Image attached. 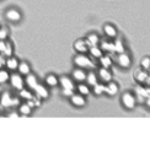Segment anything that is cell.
Wrapping results in <instances>:
<instances>
[{
	"mask_svg": "<svg viewBox=\"0 0 150 145\" xmlns=\"http://www.w3.org/2000/svg\"><path fill=\"white\" fill-rule=\"evenodd\" d=\"M20 75H22V76H26V75H28L30 73H32V70H31V65L30 63L27 62H20L18 63V66H17V70H16Z\"/></svg>",
	"mask_w": 150,
	"mask_h": 145,
	"instance_id": "17",
	"label": "cell"
},
{
	"mask_svg": "<svg viewBox=\"0 0 150 145\" xmlns=\"http://www.w3.org/2000/svg\"><path fill=\"white\" fill-rule=\"evenodd\" d=\"M10 85L12 89H15L16 91H20L21 89H23L26 84H25V76L20 75L17 71H11L10 73Z\"/></svg>",
	"mask_w": 150,
	"mask_h": 145,
	"instance_id": "5",
	"label": "cell"
},
{
	"mask_svg": "<svg viewBox=\"0 0 150 145\" xmlns=\"http://www.w3.org/2000/svg\"><path fill=\"white\" fill-rule=\"evenodd\" d=\"M45 85L47 87H49V89L59 86V76H57V75L53 74V73L47 74L46 78H45Z\"/></svg>",
	"mask_w": 150,
	"mask_h": 145,
	"instance_id": "14",
	"label": "cell"
},
{
	"mask_svg": "<svg viewBox=\"0 0 150 145\" xmlns=\"http://www.w3.org/2000/svg\"><path fill=\"white\" fill-rule=\"evenodd\" d=\"M145 105H146V107H149V108H150V96L146 97V100H145Z\"/></svg>",
	"mask_w": 150,
	"mask_h": 145,
	"instance_id": "34",
	"label": "cell"
},
{
	"mask_svg": "<svg viewBox=\"0 0 150 145\" xmlns=\"http://www.w3.org/2000/svg\"><path fill=\"white\" fill-rule=\"evenodd\" d=\"M59 86L62 87V90L75 91L76 83L73 80L71 76H68V75H62V76H59Z\"/></svg>",
	"mask_w": 150,
	"mask_h": 145,
	"instance_id": "9",
	"label": "cell"
},
{
	"mask_svg": "<svg viewBox=\"0 0 150 145\" xmlns=\"http://www.w3.org/2000/svg\"><path fill=\"white\" fill-rule=\"evenodd\" d=\"M86 74H87V70L86 69H83V68H79L76 66L74 69V70L71 71V75L70 76L73 78V80L75 81V83H84L85 79H86Z\"/></svg>",
	"mask_w": 150,
	"mask_h": 145,
	"instance_id": "11",
	"label": "cell"
},
{
	"mask_svg": "<svg viewBox=\"0 0 150 145\" xmlns=\"http://www.w3.org/2000/svg\"><path fill=\"white\" fill-rule=\"evenodd\" d=\"M4 16H5V18L9 22H12V23H17V22H20L22 20V14H21V11L18 10L17 8H9V9H6Z\"/></svg>",
	"mask_w": 150,
	"mask_h": 145,
	"instance_id": "6",
	"label": "cell"
},
{
	"mask_svg": "<svg viewBox=\"0 0 150 145\" xmlns=\"http://www.w3.org/2000/svg\"><path fill=\"white\" fill-rule=\"evenodd\" d=\"M103 53L105 52H103L102 48L100 47L98 45L97 46H90L89 47V52H87V54H89L91 58H93V59H98Z\"/></svg>",
	"mask_w": 150,
	"mask_h": 145,
	"instance_id": "20",
	"label": "cell"
},
{
	"mask_svg": "<svg viewBox=\"0 0 150 145\" xmlns=\"http://www.w3.org/2000/svg\"><path fill=\"white\" fill-rule=\"evenodd\" d=\"M105 89H106V84L100 83V81H98L95 86L91 87V92H93L95 95L100 96V95H103V93H105Z\"/></svg>",
	"mask_w": 150,
	"mask_h": 145,
	"instance_id": "26",
	"label": "cell"
},
{
	"mask_svg": "<svg viewBox=\"0 0 150 145\" xmlns=\"http://www.w3.org/2000/svg\"><path fill=\"white\" fill-rule=\"evenodd\" d=\"M116 63L118 66H121L122 69H128L132 65V58L130 55L124 50V52L117 53V58H116Z\"/></svg>",
	"mask_w": 150,
	"mask_h": 145,
	"instance_id": "7",
	"label": "cell"
},
{
	"mask_svg": "<svg viewBox=\"0 0 150 145\" xmlns=\"http://www.w3.org/2000/svg\"><path fill=\"white\" fill-rule=\"evenodd\" d=\"M140 66H142L143 70H148V69H150V57H144V58L142 59Z\"/></svg>",
	"mask_w": 150,
	"mask_h": 145,
	"instance_id": "30",
	"label": "cell"
},
{
	"mask_svg": "<svg viewBox=\"0 0 150 145\" xmlns=\"http://www.w3.org/2000/svg\"><path fill=\"white\" fill-rule=\"evenodd\" d=\"M3 54L6 57V58L10 55H14V46H12V43L9 40H6V45H5V49H4Z\"/></svg>",
	"mask_w": 150,
	"mask_h": 145,
	"instance_id": "27",
	"label": "cell"
},
{
	"mask_svg": "<svg viewBox=\"0 0 150 145\" xmlns=\"http://www.w3.org/2000/svg\"><path fill=\"white\" fill-rule=\"evenodd\" d=\"M85 83L89 85L90 87L95 86V85L98 83V78H97L96 71H93V70H89V71H87V74H86V79H85Z\"/></svg>",
	"mask_w": 150,
	"mask_h": 145,
	"instance_id": "19",
	"label": "cell"
},
{
	"mask_svg": "<svg viewBox=\"0 0 150 145\" xmlns=\"http://www.w3.org/2000/svg\"><path fill=\"white\" fill-rule=\"evenodd\" d=\"M35 96H36V95L32 92V90H30L28 87H26V86H25L23 89H21L20 91H18V97L22 98V100H25V101L32 100V98H35Z\"/></svg>",
	"mask_w": 150,
	"mask_h": 145,
	"instance_id": "21",
	"label": "cell"
},
{
	"mask_svg": "<svg viewBox=\"0 0 150 145\" xmlns=\"http://www.w3.org/2000/svg\"><path fill=\"white\" fill-rule=\"evenodd\" d=\"M9 36H10V31L6 26H1L0 27V40L1 41H6L9 40Z\"/></svg>",
	"mask_w": 150,
	"mask_h": 145,
	"instance_id": "28",
	"label": "cell"
},
{
	"mask_svg": "<svg viewBox=\"0 0 150 145\" xmlns=\"http://www.w3.org/2000/svg\"><path fill=\"white\" fill-rule=\"evenodd\" d=\"M74 49L76 53H87L89 52V45L84 38H80L74 42Z\"/></svg>",
	"mask_w": 150,
	"mask_h": 145,
	"instance_id": "16",
	"label": "cell"
},
{
	"mask_svg": "<svg viewBox=\"0 0 150 145\" xmlns=\"http://www.w3.org/2000/svg\"><path fill=\"white\" fill-rule=\"evenodd\" d=\"M103 33H105V36L107 37V38L115 40V38H117V36H118V31H117L115 25H112V23H105L103 25Z\"/></svg>",
	"mask_w": 150,
	"mask_h": 145,
	"instance_id": "12",
	"label": "cell"
},
{
	"mask_svg": "<svg viewBox=\"0 0 150 145\" xmlns=\"http://www.w3.org/2000/svg\"><path fill=\"white\" fill-rule=\"evenodd\" d=\"M98 60V64H100V66H103V68H110L111 69V66L113 65V60H112V58L110 55H107V54H102L100 58L97 59Z\"/></svg>",
	"mask_w": 150,
	"mask_h": 145,
	"instance_id": "22",
	"label": "cell"
},
{
	"mask_svg": "<svg viewBox=\"0 0 150 145\" xmlns=\"http://www.w3.org/2000/svg\"><path fill=\"white\" fill-rule=\"evenodd\" d=\"M115 52H117V53H121V52H124V49H123V45H122V42L120 41V40H117V38H115Z\"/></svg>",
	"mask_w": 150,
	"mask_h": 145,
	"instance_id": "31",
	"label": "cell"
},
{
	"mask_svg": "<svg viewBox=\"0 0 150 145\" xmlns=\"http://www.w3.org/2000/svg\"><path fill=\"white\" fill-rule=\"evenodd\" d=\"M0 105L4 108H12V107H17L20 105V100L18 97L12 96V93H10L9 91H4L0 95Z\"/></svg>",
	"mask_w": 150,
	"mask_h": 145,
	"instance_id": "3",
	"label": "cell"
},
{
	"mask_svg": "<svg viewBox=\"0 0 150 145\" xmlns=\"http://www.w3.org/2000/svg\"><path fill=\"white\" fill-rule=\"evenodd\" d=\"M75 91L79 92L80 95H83V96H89L90 93H91V87L87 85L85 81L84 83H78L76 84V87H75Z\"/></svg>",
	"mask_w": 150,
	"mask_h": 145,
	"instance_id": "18",
	"label": "cell"
},
{
	"mask_svg": "<svg viewBox=\"0 0 150 145\" xmlns=\"http://www.w3.org/2000/svg\"><path fill=\"white\" fill-rule=\"evenodd\" d=\"M118 92V84L115 83L113 80H111L110 83L106 84V89H105V93H107L110 96H113Z\"/></svg>",
	"mask_w": 150,
	"mask_h": 145,
	"instance_id": "24",
	"label": "cell"
},
{
	"mask_svg": "<svg viewBox=\"0 0 150 145\" xmlns=\"http://www.w3.org/2000/svg\"><path fill=\"white\" fill-rule=\"evenodd\" d=\"M74 65L86 69V70H91L95 68V63H93L92 58L87 53H78L74 57Z\"/></svg>",
	"mask_w": 150,
	"mask_h": 145,
	"instance_id": "2",
	"label": "cell"
},
{
	"mask_svg": "<svg viewBox=\"0 0 150 145\" xmlns=\"http://www.w3.org/2000/svg\"><path fill=\"white\" fill-rule=\"evenodd\" d=\"M85 41L87 42V45H89V47H90V46H97V45H100L101 38H100V36L97 33L91 32V33H89V35L86 36Z\"/></svg>",
	"mask_w": 150,
	"mask_h": 145,
	"instance_id": "23",
	"label": "cell"
},
{
	"mask_svg": "<svg viewBox=\"0 0 150 145\" xmlns=\"http://www.w3.org/2000/svg\"><path fill=\"white\" fill-rule=\"evenodd\" d=\"M121 103L126 110L132 111L137 106V97L132 91H126V92H123L121 96Z\"/></svg>",
	"mask_w": 150,
	"mask_h": 145,
	"instance_id": "4",
	"label": "cell"
},
{
	"mask_svg": "<svg viewBox=\"0 0 150 145\" xmlns=\"http://www.w3.org/2000/svg\"><path fill=\"white\" fill-rule=\"evenodd\" d=\"M148 79V74L145 73V70H142V71H138L135 75V80L138 83H145V80Z\"/></svg>",
	"mask_w": 150,
	"mask_h": 145,
	"instance_id": "29",
	"label": "cell"
},
{
	"mask_svg": "<svg viewBox=\"0 0 150 145\" xmlns=\"http://www.w3.org/2000/svg\"><path fill=\"white\" fill-rule=\"evenodd\" d=\"M18 60L15 55H10L6 58V62H5V68L11 73V71H16L17 70V66H18Z\"/></svg>",
	"mask_w": 150,
	"mask_h": 145,
	"instance_id": "15",
	"label": "cell"
},
{
	"mask_svg": "<svg viewBox=\"0 0 150 145\" xmlns=\"http://www.w3.org/2000/svg\"><path fill=\"white\" fill-rule=\"evenodd\" d=\"M17 112L20 116H23V117H28L32 115L33 112V108L30 106V103L27 101H25V102H20V105L17 106Z\"/></svg>",
	"mask_w": 150,
	"mask_h": 145,
	"instance_id": "13",
	"label": "cell"
},
{
	"mask_svg": "<svg viewBox=\"0 0 150 145\" xmlns=\"http://www.w3.org/2000/svg\"><path fill=\"white\" fill-rule=\"evenodd\" d=\"M9 79H10V71L6 68H0V85L9 83Z\"/></svg>",
	"mask_w": 150,
	"mask_h": 145,
	"instance_id": "25",
	"label": "cell"
},
{
	"mask_svg": "<svg viewBox=\"0 0 150 145\" xmlns=\"http://www.w3.org/2000/svg\"><path fill=\"white\" fill-rule=\"evenodd\" d=\"M5 62H6V57L0 53V68H5Z\"/></svg>",
	"mask_w": 150,
	"mask_h": 145,
	"instance_id": "32",
	"label": "cell"
},
{
	"mask_svg": "<svg viewBox=\"0 0 150 145\" xmlns=\"http://www.w3.org/2000/svg\"><path fill=\"white\" fill-rule=\"evenodd\" d=\"M5 45H6V41H1V40H0V53H3V52H4Z\"/></svg>",
	"mask_w": 150,
	"mask_h": 145,
	"instance_id": "33",
	"label": "cell"
},
{
	"mask_svg": "<svg viewBox=\"0 0 150 145\" xmlns=\"http://www.w3.org/2000/svg\"><path fill=\"white\" fill-rule=\"evenodd\" d=\"M97 78L100 83H103V84H107L110 83L111 80H113V74H112L111 69L110 68H103V66H100L97 69Z\"/></svg>",
	"mask_w": 150,
	"mask_h": 145,
	"instance_id": "8",
	"label": "cell"
},
{
	"mask_svg": "<svg viewBox=\"0 0 150 145\" xmlns=\"http://www.w3.org/2000/svg\"><path fill=\"white\" fill-rule=\"evenodd\" d=\"M25 84L28 87L30 90H32V92L37 97H40L41 100H46L49 97V91H48V87L46 85L41 84L38 79L36 78V75L30 73L28 75L25 76Z\"/></svg>",
	"mask_w": 150,
	"mask_h": 145,
	"instance_id": "1",
	"label": "cell"
},
{
	"mask_svg": "<svg viewBox=\"0 0 150 145\" xmlns=\"http://www.w3.org/2000/svg\"><path fill=\"white\" fill-rule=\"evenodd\" d=\"M69 100H70V103L74 107H78V108H83V107L86 106V98H85V96L80 95V93L76 92V91H74L71 95L69 96Z\"/></svg>",
	"mask_w": 150,
	"mask_h": 145,
	"instance_id": "10",
	"label": "cell"
}]
</instances>
